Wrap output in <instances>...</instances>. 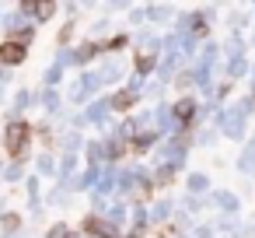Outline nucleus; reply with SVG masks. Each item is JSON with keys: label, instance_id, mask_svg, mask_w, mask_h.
Masks as SVG:
<instances>
[{"label": "nucleus", "instance_id": "obj_5", "mask_svg": "<svg viewBox=\"0 0 255 238\" xmlns=\"http://www.w3.org/2000/svg\"><path fill=\"white\" fill-rule=\"evenodd\" d=\"M133 105H136V95H133V91H119V95L112 98V109H116V112H129Z\"/></svg>", "mask_w": 255, "mask_h": 238}, {"label": "nucleus", "instance_id": "obj_2", "mask_svg": "<svg viewBox=\"0 0 255 238\" xmlns=\"http://www.w3.org/2000/svg\"><path fill=\"white\" fill-rule=\"evenodd\" d=\"M21 60H25V46H21V42L7 39L4 46H0V63H11V67H14V63H21Z\"/></svg>", "mask_w": 255, "mask_h": 238}, {"label": "nucleus", "instance_id": "obj_13", "mask_svg": "<svg viewBox=\"0 0 255 238\" xmlns=\"http://www.w3.org/2000/svg\"><path fill=\"white\" fill-rule=\"evenodd\" d=\"M126 238H143V228H133V231H129Z\"/></svg>", "mask_w": 255, "mask_h": 238}, {"label": "nucleus", "instance_id": "obj_9", "mask_svg": "<svg viewBox=\"0 0 255 238\" xmlns=\"http://www.w3.org/2000/svg\"><path fill=\"white\" fill-rule=\"evenodd\" d=\"M105 46H109V49H123V46H126V35H116V39H109Z\"/></svg>", "mask_w": 255, "mask_h": 238}, {"label": "nucleus", "instance_id": "obj_3", "mask_svg": "<svg viewBox=\"0 0 255 238\" xmlns=\"http://www.w3.org/2000/svg\"><path fill=\"white\" fill-rule=\"evenodd\" d=\"M84 231H88V235H95V238H112V231L105 228V221H102V217H95V214H91V217H84Z\"/></svg>", "mask_w": 255, "mask_h": 238}, {"label": "nucleus", "instance_id": "obj_4", "mask_svg": "<svg viewBox=\"0 0 255 238\" xmlns=\"http://www.w3.org/2000/svg\"><path fill=\"white\" fill-rule=\"evenodd\" d=\"M192 116H196V102H192V98L175 102V119H178V123H189Z\"/></svg>", "mask_w": 255, "mask_h": 238}, {"label": "nucleus", "instance_id": "obj_8", "mask_svg": "<svg viewBox=\"0 0 255 238\" xmlns=\"http://www.w3.org/2000/svg\"><path fill=\"white\" fill-rule=\"evenodd\" d=\"M147 144H154V133H136V140H133L129 147H133V151H143Z\"/></svg>", "mask_w": 255, "mask_h": 238}, {"label": "nucleus", "instance_id": "obj_12", "mask_svg": "<svg viewBox=\"0 0 255 238\" xmlns=\"http://www.w3.org/2000/svg\"><path fill=\"white\" fill-rule=\"evenodd\" d=\"M157 238H175V228H164V231H161Z\"/></svg>", "mask_w": 255, "mask_h": 238}, {"label": "nucleus", "instance_id": "obj_1", "mask_svg": "<svg viewBox=\"0 0 255 238\" xmlns=\"http://www.w3.org/2000/svg\"><path fill=\"white\" fill-rule=\"evenodd\" d=\"M4 137H7V140H4V144H7V154H11V158H25V151H28V137H32V126L18 119V123L7 126Z\"/></svg>", "mask_w": 255, "mask_h": 238}, {"label": "nucleus", "instance_id": "obj_11", "mask_svg": "<svg viewBox=\"0 0 255 238\" xmlns=\"http://www.w3.org/2000/svg\"><path fill=\"white\" fill-rule=\"evenodd\" d=\"M49 238H67V228H63V224H56V228L49 231Z\"/></svg>", "mask_w": 255, "mask_h": 238}, {"label": "nucleus", "instance_id": "obj_7", "mask_svg": "<svg viewBox=\"0 0 255 238\" xmlns=\"http://www.w3.org/2000/svg\"><path fill=\"white\" fill-rule=\"evenodd\" d=\"M25 11H35V14L46 21V18H53V14H56V4H25Z\"/></svg>", "mask_w": 255, "mask_h": 238}, {"label": "nucleus", "instance_id": "obj_10", "mask_svg": "<svg viewBox=\"0 0 255 238\" xmlns=\"http://www.w3.org/2000/svg\"><path fill=\"white\" fill-rule=\"evenodd\" d=\"M171 179H175V168H164V172H161V175H157V182H161V186H168V182H171Z\"/></svg>", "mask_w": 255, "mask_h": 238}, {"label": "nucleus", "instance_id": "obj_6", "mask_svg": "<svg viewBox=\"0 0 255 238\" xmlns=\"http://www.w3.org/2000/svg\"><path fill=\"white\" fill-rule=\"evenodd\" d=\"M154 53H136V74H150L154 70Z\"/></svg>", "mask_w": 255, "mask_h": 238}]
</instances>
